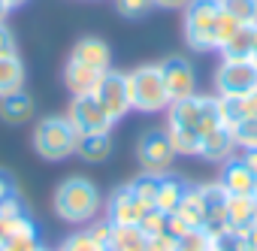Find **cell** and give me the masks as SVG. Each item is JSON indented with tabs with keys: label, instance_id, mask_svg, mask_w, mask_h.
Instances as JSON below:
<instances>
[{
	"label": "cell",
	"instance_id": "1",
	"mask_svg": "<svg viewBox=\"0 0 257 251\" xmlns=\"http://www.w3.org/2000/svg\"><path fill=\"white\" fill-rule=\"evenodd\" d=\"M100 209V191L91 179H64L55 191V212L67 224H91Z\"/></svg>",
	"mask_w": 257,
	"mask_h": 251
},
{
	"label": "cell",
	"instance_id": "2",
	"mask_svg": "<svg viewBox=\"0 0 257 251\" xmlns=\"http://www.w3.org/2000/svg\"><path fill=\"white\" fill-rule=\"evenodd\" d=\"M127 91H131V109L140 112H164L170 106V94L161 76V64H146L127 73Z\"/></svg>",
	"mask_w": 257,
	"mask_h": 251
},
{
	"label": "cell",
	"instance_id": "3",
	"mask_svg": "<svg viewBox=\"0 0 257 251\" xmlns=\"http://www.w3.org/2000/svg\"><path fill=\"white\" fill-rule=\"evenodd\" d=\"M76 128L70 118H43L34 131V149L43 161H64L76 155Z\"/></svg>",
	"mask_w": 257,
	"mask_h": 251
},
{
	"label": "cell",
	"instance_id": "4",
	"mask_svg": "<svg viewBox=\"0 0 257 251\" xmlns=\"http://www.w3.org/2000/svg\"><path fill=\"white\" fill-rule=\"evenodd\" d=\"M221 0H191L185 7V40L194 52H215V22Z\"/></svg>",
	"mask_w": 257,
	"mask_h": 251
},
{
	"label": "cell",
	"instance_id": "5",
	"mask_svg": "<svg viewBox=\"0 0 257 251\" xmlns=\"http://www.w3.org/2000/svg\"><path fill=\"white\" fill-rule=\"evenodd\" d=\"M215 88L221 97H245L257 88V67L251 58L242 61H221L218 73H215Z\"/></svg>",
	"mask_w": 257,
	"mask_h": 251
},
{
	"label": "cell",
	"instance_id": "6",
	"mask_svg": "<svg viewBox=\"0 0 257 251\" xmlns=\"http://www.w3.org/2000/svg\"><path fill=\"white\" fill-rule=\"evenodd\" d=\"M70 124L76 128V134H109L112 131V118L103 109V103L94 94H79L70 103Z\"/></svg>",
	"mask_w": 257,
	"mask_h": 251
},
{
	"label": "cell",
	"instance_id": "7",
	"mask_svg": "<svg viewBox=\"0 0 257 251\" xmlns=\"http://www.w3.org/2000/svg\"><path fill=\"white\" fill-rule=\"evenodd\" d=\"M94 97L103 103V109L109 112V118H112V121H121L127 112H131V91H127V73L109 70V73L100 79V85H97Z\"/></svg>",
	"mask_w": 257,
	"mask_h": 251
},
{
	"label": "cell",
	"instance_id": "8",
	"mask_svg": "<svg viewBox=\"0 0 257 251\" xmlns=\"http://www.w3.org/2000/svg\"><path fill=\"white\" fill-rule=\"evenodd\" d=\"M137 158H140V164H143L146 173H158V176H164V173L170 170L176 152H173L167 134H161V131H149V134L140 140V146H137Z\"/></svg>",
	"mask_w": 257,
	"mask_h": 251
},
{
	"label": "cell",
	"instance_id": "9",
	"mask_svg": "<svg viewBox=\"0 0 257 251\" xmlns=\"http://www.w3.org/2000/svg\"><path fill=\"white\" fill-rule=\"evenodd\" d=\"M161 76H164L170 103L197 94V91H194V88H197V73H194V67H191L188 58H167V61L161 64Z\"/></svg>",
	"mask_w": 257,
	"mask_h": 251
},
{
	"label": "cell",
	"instance_id": "10",
	"mask_svg": "<svg viewBox=\"0 0 257 251\" xmlns=\"http://www.w3.org/2000/svg\"><path fill=\"white\" fill-rule=\"evenodd\" d=\"M143 215H146V206L140 203V197L134 194L131 185H121L112 191V197L106 203V221L109 224H140Z\"/></svg>",
	"mask_w": 257,
	"mask_h": 251
},
{
	"label": "cell",
	"instance_id": "11",
	"mask_svg": "<svg viewBox=\"0 0 257 251\" xmlns=\"http://www.w3.org/2000/svg\"><path fill=\"white\" fill-rule=\"evenodd\" d=\"M254 173L245 167V161L242 158H230V161H224L221 164V185H224V191L230 194V197H254Z\"/></svg>",
	"mask_w": 257,
	"mask_h": 251
},
{
	"label": "cell",
	"instance_id": "12",
	"mask_svg": "<svg viewBox=\"0 0 257 251\" xmlns=\"http://www.w3.org/2000/svg\"><path fill=\"white\" fill-rule=\"evenodd\" d=\"M233 152H236V140H233V131L224 128V124L200 140V158H206V161H212V164L230 161Z\"/></svg>",
	"mask_w": 257,
	"mask_h": 251
},
{
	"label": "cell",
	"instance_id": "13",
	"mask_svg": "<svg viewBox=\"0 0 257 251\" xmlns=\"http://www.w3.org/2000/svg\"><path fill=\"white\" fill-rule=\"evenodd\" d=\"M70 58L79 61V64H85V67H91V70H97V73L112 70V67H109V64H112V52H109V46H106L103 40H97V37L79 40Z\"/></svg>",
	"mask_w": 257,
	"mask_h": 251
},
{
	"label": "cell",
	"instance_id": "14",
	"mask_svg": "<svg viewBox=\"0 0 257 251\" xmlns=\"http://www.w3.org/2000/svg\"><path fill=\"white\" fill-rule=\"evenodd\" d=\"M109 73V70H106ZM106 73H97V70H91V67H85V64H79V61H67V70H64V82H67V88H70V94L73 97H79V94H94L97 91V85H100V79L106 76Z\"/></svg>",
	"mask_w": 257,
	"mask_h": 251
},
{
	"label": "cell",
	"instance_id": "15",
	"mask_svg": "<svg viewBox=\"0 0 257 251\" xmlns=\"http://www.w3.org/2000/svg\"><path fill=\"white\" fill-rule=\"evenodd\" d=\"M109 251H149V236L140 224H112Z\"/></svg>",
	"mask_w": 257,
	"mask_h": 251
},
{
	"label": "cell",
	"instance_id": "16",
	"mask_svg": "<svg viewBox=\"0 0 257 251\" xmlns=\"http://www.w3.org/2000/svg\"><path fill=\"white\" fill-rule=\"evenodd\" d=\"M34 115V97L28 91H13L7 97H0V118L10 124H25Z\"/></svg>",
	"mask_w": 257,
	"mask_h": 251
},
{
	"label": "cell",
	"instance_id": "17",
	"mask_svg": "<svg viewBox=\"0 0 257 251\" xmlns=\"http://www.w3.org/2000/svg\"><path fill=\"white\" fill-rule=\"evenodd\" d=\"M170 124L173 128H194L200 124V109H203V97L194 94V97H185V100H173L170 106ZM200 134V131H197Z\"/></svg>",
	"mask_w": 257,
	"mask_h": 251
},
{
	"label": "cell",
	"instance_id": "18",
	"mask_svg": "<svg viewBox=\"0 0 257 251\" xmlns=\"http://www.w3.org/2000/svg\"><path fill=\"white\" fill-rule=\"evenodd\" d=\"M76 155L82 161H91V164H100L112 155V140L109 134H79L76 137Z\"/></svg>",
	"mask_w": 257,
	"mask_h": 251
},
{
	"label": "cell",
	"instance_id": "19",
	"mask_svg": "<svg viewBox=\"0 0 257 251\" xmlns=\"http://www.w3.org/2000/svg\"><path fill=\"white\" fill-rule=\"evenodd\" d=\"M254 224V197H230L227 200V230L242 233Z\"/></svg>",
	"mask_w": 257,
	"mask_h": 251
},
{
	"label": "cell",
	"instance_id": "20",
	"mask_svg": "<svg viewBox=\"0 0 257 251\" xmlns=\"http://www.w3.org/2000/svg\"><path fill=\"white\" fill-rule=\"evenodd\" d=\"M254 37H257V25H239V31L221 46V58L227 61H242V58H251V49H254Z\"/></svg>",
	"mask_w": 257,
	"mask_h": 251
},
{
	"label": "cell",
	"instance_id": "21",
	"mask_svg": "<svg viewBox=\"0 0 257 251\" xmlns=\"http://www.w3.org/2000/svg\"><path fill=\"white\" fill-rule=\"evenodd\" d=\"M185 191H188V185L182 182V179H173V176H161V188H158V200H155V209H161V212H176L179 209V203H182V197H185Z\"/></svg>",
	"mask_w": 257,
	"mask_h": 251
},
{
	"label": "cell",
	"instance_id": "22",
	"mask_svg": "<svg viewBox=\"0 0 257 251\" xmlns=\"http://www.w3.org/2000/svg\"><path fill=\"white\" fill-rule=\"evenodd\" d=\"M22 85H25V64L19 61V55L0 58V97L19 91Z\"/></svg>",
	"mask_w": 257,
	"mask_h": 251
},
{
	"label": "cell",
	"instance_id": "23",
	"mask_svg": "<svg viewBox=\"0 0 257 251\" xmlns=\"http://www.w3.org/2000/svg\"><path fill=\"white\" fill-rule=\"evenodd\" d=\"M167 140H170V146H173L176 155H185V158L200 155V140H203V137H200L194 128H173V124H170Z\"/></svg>",
	"mask_w": 257,
	"mask_h": 251
},
{
	"label": "cell",
	"instance_id": "24",
	"mask_svg": "<svg viewBox=\"0 0 257 251\" xmlns=\"http://www.w3.org/2000/svg\"><path fill=\"white\" fill-rule=\"evenodd\" d=\"M176 215H179L182 221H188L194 230L203 227V197H200V188H188V191H185V197H182Z\"/></svg>",
	"mask_w": 257,
	"mask_h": 251
},
{
	"label": "cell",
	"instance_id": "25",
	"mask_svg": "<svg viewBox=\"0 0 257 251\" xmlns=\"http://www.w3.org/2000/svg\"><path fill=\"white\" fill-rule=\"evenodd\" d=\"M22 233H37L34 221L25 212H19V215H0V245H4L7 239H13V236H22Z\"/></svg>",
	"mask_w": 257,
	"mask_h": 251
},
{
	"label": "cell",
	"instance_id": "26",
	"mask_svg": "<svg viewBox=\"0 0 257 251\" xmlns=\"http://www.w3.org/2000/svg\"><path fill=\"white\" fill-rule=\"evenodd\" d=\"M131 188H134V194L140 197V203H143L146 209H152V206H155V200H158L161 176H158V173H143L140 179H134V182H131Z\"/></svg>",
	"mask_w": 257,
	"mask_h": 251
},
{
	"label": "cell",
	"instance_id": "27",
	"mask_svg": "<svg viewBox=\"0 0 257 251\" xmlns=\"http://www.w3.org/2000/svg\"><path fill=\"white\" fill-rule=\"evenodd\" d=\"M233 140H236V149L248 152V149H257V115H245L239 124H233Z\"/></svg>",
	"mask_w": 257,
	"mask_h": 251
},
{
	"label": "cell",
	"instance_id": "28",
	"mask_svg": "<svg viewBox=\"0 0 257 251\" xmlns=\"http://www.w3.org/2000/svg\"><path fill=\"white\" fill-rule=\"evenodd\" d=\"M221 10L242 25H257V0H221Z\"/></svg>",
	"mask_w": 257,
	"mask_h": 251
},
{
	"label": "cell",
	"instance_id": "29",
	"mask_svg": "<svg viewBox=\"0 0 257 251\" xmlns=\"http://www.w3.org/2000/svg\"><path fill=\"white\" fill-rule=\"evenodd\" d=\"M218 112H221V124L224 128H233L245 118V103L242 97H221L218 94Z\"/></svg>",
	"mask_w": 257,
	"mask_h": 251
},
{
	"label": "cell",
	"instance_id": "30",
	"mask_svg": "<svg viewBox=\"0 0 257 251\" xmlns=\"http://www.w3.org/2000/svg\"><path fill=\"white\" fill-rule=\"evenodd\" d=\"M215 128H221L218 97H203V109H200V124H197V131H200V137H206V134H212Z\"/></svg>",
	"mask_w": 257,
	"mask_h": 251
},
{
	"label": "cell",
	"instance_id": "31",
	"mask_svg": "<svg viewBox=\"0 0 257 251\" xmlns=\"http://www.w3.org/2000/svg\"><path fill=\"white\" fill-rule=\"evenodd\" d=\"M167 224H170V212H161V209H146V215L140 218V227L146 230V236H161L167 233Z\"/></svg>",
	"mask_w": 257,
	"mask_h": 251
},
{
	"label": "cell",
	"instance_id": "32",
	"mask_svg": "<svg viewBox=\"0 0 257 251\" xmlns=\"http://www.w3.org/2000/svg\"><path fill=\"white\" fill-rule=\"evenodd\" d=\"M58 251H109V248H106V245H100L88 230H82V233L67 236V239H64V245H61Z\"/></svg>",
	"mask_w": 257,
	"mask_h": 251
},
{
	"label": "cell",
	"instance_id": "33",
	"mask_svg": "<svg viewBox=\"0 0 257 251\" xmlns=\"http://www.w3.org/2000/svg\"><path fill=\"white\" fill-rule=\"evenodd\" d=\"M239 25H242V22H236L230 13H224V10L218 13V22H215V49H218V52H221V46L239 31Z\"/></svg>",
	"mask_w": 257,
	"mask_h": 251
},
{
	"label": "cell",
	"instance_id": "34",
	"mask_svg": "<svg viewBox=\"0 0 257 251\" xmlns=\"http://www.w3.org/2000/svg\"><path fill=\"white\" fill-rule=\"evenodd\" d=\"M0 251H43L37 233H22V236H13L0 245Z\"/></svg>",
	"mask_w": 257,
	"mask_h": 251
},
{
	"label": "cell",
	"instance_id": "35",
	"mask_svg": "<svg viewBox=\"0 0 257 251\" xmlns=\"http://www.w3.org/2000/svg\"><path fill=\"white\" fill-rule=\"evenodd\" d=\"M179 251H212V236H206L203 230H191L179 239Z\"/></svg>",
	"mask_w": 257,
	"mask_h": 251
},
{
	"label": "cell",
	"instance_id": "36",
	"mask_svg": "<svg viewBox=\"0 0 257 251\" xmlns=\"http://www.w3.org/2000/svg\"><path fill=\"white\" fill-rule=\"evenodd\" d=\"M115 7H118L121 16L137 19V16H146V13L155 7V0H115Z\"/></svg>",
	"mask_w": 257,
	"mask_h": 251
},
{
	"label": "cell",
	"instance_id": "37",
	"mask_svg": "<svg viewBox=\"0 0 257 251\" xmlns=\"http://www.w3.org/2000/svg\"><path fill=\"white\" fill-rule=\"evenodd\" d=\"M149 251H179V239L170 236V233L149 236Z\"/></svg>",
	"mask_w": 257,
	"mask_h": 251
},
{
	"label": "cell",
	"instance_id": "38",
	"mask_svg": "<svg viewBox=\"0 0 257 251\" xmlns=\"http://www.w3.org/2000/svg\"><path fill=\"white\" fill-rule=\"evenodd\" d=\"M10 55H19L16 49V37L7 25H0V58H10Z\"/></svg>",
	"mask_w": 257,
	"mask_h": 251
},
{
	"label": "cell",
	"instance_id": "39",
	"mask_svg": "<svg viewBox=\"0 0 257 251\" xmlns=\"http://www.w3.org/2000/svg\"><path fill=\"white\" fill-rule=\"evenodd\" d=\"M88 233H91L100 245H106V248H109V239H112V224H109L106 218H103V221H97V224H91V227H88Z\"/></svg>",
	"mask_w": 257,
	"mask_h": 251
},
{
	"label": "cell",
	"instance_id": "40",
	"mask_svg": "<svg viewBox=\"0 0 257 251\" xmlns=\"http://www.w3.org/2000/svg\"><path fill=\"white\" fill-rule=\"evenodd\" d=\"M16 194V185H13V179L7 176V173H0V203H4L7 197H13Z\"/></svg>",
	"mask_w": 257,
	"mask_h": 251
},
{
	"label": "cell",
	"instance_id": "41",
	"mask_svg": "<svg viewBox=\"0 0 257 251\" xmlns=\"http://www.w3.org/2000/svg\"><path fill=\"white\" fill-rule=\"evenodd\" d=\"M191 4V0H155V7H161V10H185Z\"/></svg>",
	"mask_w": 257,
	"mask_h": 251
},
{
	"label": "cell",
	"instance_id": "42",
	"mask_svg": "<svg viewBox=\"0 0 257 251\" xmlns=\"http://www.w3.org/2000/svg\"><path fill=\"white\" fill-rule=\"evenodd\" d=\"M242 103H245V115H257V88L251 94H245Z\"/></svg>",
	"mask_w": 257,
	"mask_h": 251
},
{
	"label": "cell",
	"instance_id": "43",
	"mask_svg": "<svg viewBox=\"0 0 257 251\" xmlns=\"http://www.w3.org/2000/svg\"><path fill=\"white\" fill-rule=\"evenodd\" d=\"M242 161H245V167L257 176V149H248V152H242Z\"/></svg>",
	"mask_w": 257,
	"mask_h": 251
},
{
	"label": "cell",
	"instance_id": "44",
	"mask_svg": "<svg viewBox=\"0 0 257 251\" xmlns=\"http://www.w3.org/2000/svg\"><path fill=\"white\" fill-rule=\"evenodd\" d=\"M245 239H248V242H251V245L257 248V224H251V227L245 230Z\"/></svg>",
	"mask_w": 257,
	"mask_h": 251
},
{
	"label": "cell",
	"instance_id": "45",
	"mask_svg": "<svg viewBox=\"0 0 257 251\" xmlns=\"http://www.w3.org/2000/svg\"><path fill=\"white\" fill-rule=\"evenodd\" d=\"M13 10H10V4H7V0H0V25H4L7 22V16H10Z\"/></svg>",
	"mask_w": 257,
	"mask_h": 251
},
{
	"label": "cell",
	"instance_id": "46",
	"mask_svg": "<svg viewBox=\"0 0 257 251\" xmlns=\"http://www.w3.org/2000/svg\"><path fill=\"white\" fill-rule=\"evenodd\" d=\"M10 4V10H16V7H22V4H28V0H7Z\"/></svg>",
	"mask_w": 257,
	"mask_h": 251
},
{
	"label": "cell",
	"instance_id": "47",
	"mask_svg": "<svg viewBox=\"0 0 257 251\" xmlns=\"http://www.w3.org/2000/svg\"><path fill=\"white\" fill-rule=\"evenodd\" d=\"M251 61H254V67H257V37H254V49H251Z\"/></svg>",
	"mask_w": 257,
	"mask_h": 251
},
{
	"label": "cell",
	"instance_id": "48",
	"mask_svg": "<svg viewBox=\"0 0 257 251\" xmlns=\"http://www.w3.org/2000/svg\"><path fill=\"white\" fill-rule=\"evenodd\" d=\"M254 224H257V197H254Z\"/></svg>",
	"mask_w": 257,
	"mask_h": 251
},
{
	"label": "cell",
	"instance_id": "49",
	"mask_svg": "<svg viewBox=\"0 0 257 251\" xmlns=\"http://www.w3.org/2000/svg\"><path fill=\"white\" fill-rule=\"evenodd\" d=\"M254 197H257V179H254Z\"/></svg>",
	"mask_w": 257,
	"mask_h": 251
}]
</instances>
